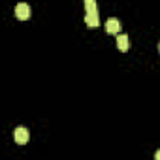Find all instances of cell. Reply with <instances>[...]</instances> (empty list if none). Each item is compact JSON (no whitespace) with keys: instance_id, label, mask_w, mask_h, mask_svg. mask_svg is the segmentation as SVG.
I'll return each mask as SVG.
<instances>
[{"instance_id":"obj_1","label":"cell","mask_w":160,"mask_h":160,"mask_svg":"<svg viewBox=\"0 0 160 160\" xmlns=\"http://www.w3.org/2000/svg\"><path fill=\"white\" fill-rule=\"evenodd\" d=\"M15 17H17L19 21H27V19H30V6L25 4V2L17 4V6H15Z\"/></svg>"},{"instance_id":"obj_2","label":"cell","mask_w":160,"mask_h":160,"mask_svg":"<svg viewBox=\"0 0 160 160\" xmlns=\"http://www.w3.org/2000/svg\"><path fill=\"white\" fill-rule=\"evenodd\" d=\"M13 139H15V143L25 145V143L28 141V130H27L25 126H17V128L13 130Z\"/></svg>"},{"instance_id":"obj_3","label":"cell","mask_w":160,"mask_h":160,"mask_svg":"<svg viewBox=\"0 0 160 160\" xmlns=\"http://www.w3.org/2000/svg\"><path fill=\"white\" fill-rule=\"evenodd\" d=\"M106 30H108L109 34H117V36H119V30H121V23H119L115 17H111V19H108V21H106Z\"/></svg>"},{"instance_id":"obj_4","label":"cell","mask_w":160,"mask_h":160,"mask_svg":"<svg viewBox=\"0 0 160 160\" xmlns=\"http://www.w3.org/2000/svg\"><path fill=\"white\" fill-rule=\"evenodd\" d=\"M128 43H130V42H128V36H126V34H119V36H117V47H119L121 51H128V47H130Z\"/></svg>"},{"instance_id":"obj_5","label":"cell","mask_w":160,"mask_h":160,"mask_svg":"<svg viewBox=\"0 0 160 160\" xmlns=\"http://www.w3.org/2000/svg\"><path fill=\"white\" fill-rule=\"evenodd\" d=\"M85 23H87L89 27H98V25H100L98 13H87V15H85Z\"/></svg>"},{"instance_id":"obj_6","label":"cell","mask_w":160,"mask_h":160,"mask_svg":"<svg viewBox=\"0 0 160 160\" xmlns=\"http://www.w3.org/2000/svg\"><path fill=\"white\" fill-rule=\"evenodd\" d=\"M85 8H87V13H96V2L94 0H85Z\"/></svg>"},{"instance_id":"obj_7","label":"cell","mask_w":160,"mask_h":160,"mask_svg":"<svg viewBox=\"0 0 160 160\" xmlns=\"http://www.w3.org/2000/svg\"><path fill=\"white\" fill-rule=\"evenodd\" d=\"M154 160H160V149H158V151L154 152Z\"/></svg>"},{"instance_id":"obj_8","label":"cell","mask_w":160,"mask_h":160,"mask_svg":"<svg viewBox=\"0 0 160 160\" xmlns=\"http://www.w3.org/2000/svg\"><path fill=\"white\" fill-rule=\"evenodd\" d=\"M158 51H160V43H158Z\"/></svg>"}]
</instances>
